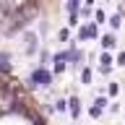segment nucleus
Segmentation results:
<instances>
[{
	"mask_svg": "<svg viewBox=\"0 0 125 125\" xmlns=\"http://www.w3.org/2000/svg\"><path fill=\"white\" fill-rule=\"evenodd\" d=\"M50 83H52V73H50L47 68H42V65H39V68L31 70V76H29V86H34V89H39V86H42V89H47Z\"/></svg>",
	"mask_w": 125,
	"mask_h": 125,
	"instance_id": "f257e3e1",
	"label": "nucleus"
},
{
	"mask_svg": "<svg viewBox=\"0 0 125 125\" xmlns=\"http://www.w3.org/2000/svg\"><path fill=\"white\" fill-rule=\"evenodd\" d=\"M99 70H102V73H109V70H112V55H109V52H102L99 55Z\"/></svg>",
	"mask_w": 125,
	"mask_h": 125,
	"instance_id": "f03ea898",
	"label": "nucleus"
},
{
	"mask_svg": "<svg viewBox=\"0 0 125 125\" xmlns=\"http://www.w3.org/2000/svg\"><path fill=\"white\" fill-rule=\"evenodd\" d=\"M99 44L104 47V50H112V47L117 44V37H115V34H104V37L99 39Z\"/></svg>",
	"mask_w": 125,
	"mask_h": 125,
	"instance_id": "7ed1b4c3",
	"label": "nucleus"
},
{
	"mask_svg": "<svg viewBox=\"0 0 125 125\" xmlns=\"http://www.w3.org/2000/svg\"><path fill=\"white\" fill-rule=\"evenodd\" d=\"M89 37H96V26H94V23H89L86 29L78 31V39H81V42H83V39H89Z\"/></svg>",
	"mask_w": 125,
	"mask_h": 125,
	"instance_id": "20e7f679",
	"label": "nucleus"
},
{
	"mask_svg": "<svg viewBox=\"0 0 125 125\" xmlns=\"http://www.w3.org/2000/svg\"><path fill=\"white\" fill-rule=\"evenodd\" d=\"M68 104H70V115H73V117H78V115H81V102H78V96H70V99H68Z\"/></svg>",
	"mask_w": 125,
	"mask_h": 125,
	"instance_id": "39448f33",
	"label": "nucleus"
},
{
	"mask_svg": "<svg viewBox=\"0 0 125 125\" xmlns=\"http://www.w3.org/2000/svg\"><path fill=\"white\" fill-rule=\"evenodd\" d=\"M55 109L65 115V112H68V102H65V99H57V102H55Z\"/></svg>",
	"mask_w": 125,
	"mask_h": 125,
	"instance_id": "423d86ee",
	"label": "nucleus"
},
{
	"mask_svg": "<svg viewBox=\"0 0 125 125\" xmlns=\"http://www.w3.org/2000/svg\"><path fill=\"white\" fill-rule=\"evenodd\" d=\"M65 10H68L70 16H76V10H78V3H76V0H70V3H65Z\"/></svg>",
	"mask_w": 125,
	"mask_h": 125,
	"instance_id": "0eeeda50",
	"label": "nucleus"
},
{
	"mask_svg": "<svg viewBox=\"0 0 125 125\" xmlns=\"http://www.w3.org/2000/svg\"><path fill=\"white\" fill-rule=\"evenodd\" d=\"M102 112H104V109H102V107H96V104H94V107L89 109V115H91L94 120H99V117H102Z\"/></svg>",
	"mask_w": 125,
	"mask_h": 125,
	"instance_id": "6e6552de",
	"label": "nucleus"
},
{
	"mask_svg": "<svg viewBox=\"0 0 125 125\" xmlns=\"http://www.w3.org/2000/svg\"><path fill=\"white\" fill-rule=\"evenodd\" d=\"M81 81H83V83L91 81V68H83V70H81Z\"/></svg>",
	"mask_w": 125,
	"mask_h": 125,
	"instance_id": "1a4fd4ad",
	"label": "nucleus"
},
{
	"mask_svg": "<svg viewBox=\"0 0 125 125\" xmlns=\"http://www.w3.org/2000/svg\"><path fill=\"white\" fill-rule=\"evenodd\" d=\"M120 23H123L120 16H112V18H109V26H112V29H120Z\"/></svg>",
	"mask_w": 125,
	"mask_h": 125,
	"instance_id": "9d476101",
	"label": "nucleus"
},
{
	"mask_svg": "<svg viewBox=\"0 0 125 125\" xmlns=\"http://www.w3.org/2000/svg\"><path fill=\"white\" fill-rule=\"evenodd\" d=\"M107 21V16H104V10H96V23H104Z\"/></svg>",
	"mask_w": 125,
	"mask_h": 125,
	"instance_id": "9b49d317",
	"label": "nucleus"
},
{
	"mask_svg": "<svg viewBox=\"0 0 125 125\" xmlns=\"http://www.w3.org/2000/svg\"><path fill=\"white\" fill-rule=\"evenodd\" d=\"M57 39H60V42H65V39H68V29H60V34H57Z\"/></svg>",
	"mask_w": 125,
	"mask_h": 125,
	"instance_id": "f8f14e48",
	"label": "nucleus"
},
{
	"mask_svg": "<svg viewBox=\"0 0 125 125\" xmlns=\"http://www.w3.org/2000/svg\"><path fill=\"white\" fill-rule=\"evenodd\" d=\"M117 65H120V68H125V52H123V55H117Z\"/></svg>",
	"mask_w": 125,
	"mask_h": 125,
	"instance_id": "ddd939ff",
	"label": "nucleus"
}]
</instances>
